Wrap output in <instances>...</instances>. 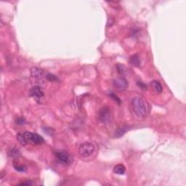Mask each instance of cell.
Returning a JSON list of instances; mask_svg holds the SVG:
<instances>
[{
  "mask_svg": "<svg viewBox=\"0 0 186 186\" xmlns=\"http://www.w3.org/2000/svg\"><path fill=\"white\" fill-rule=\"evenodd\" d=\"M95 151L94 145L91 143H84L78 148V154L84 158H87L92 155Z\"/></svg>",
  "mask_w": 186,
  "mask_h": 186,
  "instance_id": "cell-2",
  "label": "cell"
},
{
  "mask_svg": "<svg viewBox=\"0 0 186 186\" xmlns=\"http://www.w3.org/2000/svg\"><path fill=\"white\" fill-rule=\"evenodd\" d=\"M128 128L129 127H128L127 126H122V127L118 128V129L115 132V137H122V136H123L127 132L128 129H129Z\"/></svg>",
  "mask_w": 186,
  "mask_h": 186,
  "instance_id": "cell-11",
  "label": "cell"
},
{
  "mask_svg": "<svg viewBox=\"0 0 186 186\" xmlns=\"http://www.w3.org/2000/svg\"><path fill=\"white\" fill-rule=\"evenodd\" d=\"M108 95H109L110 97H111V98H112L114 100H115V101L118 104H119V105L121 104V103H122V102H121V100L119 99V97H118V96H117L114 93V92H109V94Z\"/></svg>",
  "mask_w": 186,
  "mask_h": 186,
  "instance_id": "cell-17",
  "label": "cell"
},
{
  "mask_svg": "<svg viewBox=\"0 0 186 186\" xmlns=\"http://www.w3.org/2000/svg\"><path fill=\"white\" fill-rule=\"evenodd\" d=\"M151 86H152L153 89H154L156 92L157 93H161L162 92V89H163V87H162V85H161V83L158 81H153L151 82Z\"/></svg>",
  "mask_w": 186,
  "mask_h": 186,
  "instance_id": "cell-10",
  "label": "cell"
},
{
  "mask_svg": "<svg viewBox=\"0 0 186 186\" xmlns=\"http://www.w3.org/2000/svg\"><path fill=\"white\" fill-rule=\"evenodd\" d=\"M56 158L65 164H70L71 162V158L69 154L66 151H59L55 153Z\"/></svg>",
  "mask_w": 186,
  "mask_h": 186,
  "instance_id": "cell-5",
  "label": "cell"
},
{
  "mask_svg": "<svg viewBox=\"0 0 186 186\" xmlns=\"http://www.w3.org/2000/svg\"><path fill=\"white\" fill-rule=\"evenodd\" d=\"M20 155V152H19L18 150L16 149V148H12V149H11L10 151H9V156L11 157L17 158V157H18Z\"/></svg>",
  "mask_w": 186,
  "mask_h": 186,
  "instance_id": "cell-15",
  "label": "cell"
},
{
  "mask_svg": "<svg viewBox=\"0 0 186 186\" xmlns=\"http://www.w3.org/2000/svg\"><path fill=\"white\" fill-rule=\"evenodd\" d=\"M31 76L36 78H42L44 76V71L40 68L34 67L31 69Z\"/></svg>",
  "mask_w": 186,
  "mask_h": 186,
  "instance_id": "cell-8",
  "label": "cell"
},
{
  "mask_svg": "<svg viewBox=\"0 0 186 186\" xmlns=\"http://www.w3.org/2000/svg\"><path fill=\"white\" fill-rule=\"evenodd\" d=\"M113 85H114V87L116 89L120 91L125 90L126 89H127L128 86H129L127 80L122 76L118 77V78L114 79Z\"/></svg>",
  "mask_w": 186,
  "mask_h": 186,
  "instance_id": "cell-4",
  "label": "cell"
},
{
  "mask_svg": "<svg viewBox=\"0 0 186 186\" xmlns=\"http://www.w3.org/2000/svg\"><path fill=\"white\" fill-rule=\"evenodd\" d=\"M137 86H138L140 88V89H147V85H146L145 84L143 83V82H137Z\"/></svg>",
  "mask_w": 186,
  "mask_h": 186,
  "instance_id": "cell-19",
  "label": "cell"
},
{
  "mask_svg": "<svg viewBox=\"0 0 186 186\" xmlns=\"http://www.w3.org/2000/svg\"><path fill=\"white\" fill-rule=\"evenodd\" d=\"M46 78H47L48 80L50 81V82H57V81H58V78L52 74H47Z\"/></svg>",
  "mask_w": 186,
  "mask_h": 186,
  "instance_id": "cell-18",
  "label": "cell"
},
{
  "mask_svg": "<svg viewBox=\"0 0 186 186\" xmlns=\"http://www.w3.org/2000/svg\"><path fill=\"white\" fill-rule=\"evenodd\" d=\"M23 135L27 143L30 142V143H32L34 144L39 145L44 143V138L41 137L40 135H39L38 134L32 133L31 132H23Z\"/></svg>",
  "mask_w": 186,
  "mask_h": 186,
  "instance_id": "cell-3",
  "label": "cell"
},
{
  "mask_svg": "<svg viewBox=\"0 0 186 186\" xmlns=\"http://www.w3.org/2000/svg\"><path fill=\"white\" fill-rule=\"evenodd\" d=\"M25 122H26V121H25L24 118H22V117H20V118H18L17 120H16V123L20 125L23 124H25Z\"/></svg>",
  "mask_w": 186,
  "mask_h": 186,
  "instance_id": "cell-20",
  "label": "cell"
},
{
  "mask_svg": "<svg viewBox=\"0 0 186 186\" xmlns=\"http://www.w3.org/2000/svg\"><path fill=\"white\" fill-rule=\"evenodd\" d=\"M132 111L139 118H143L148 113V105L143 98L140 97H133L131 102Z\"/></svg>",
  "mask_w": 186,
  "mask_h": 186,
  "instance_id": "cell-1",
  "label": "cell"
},
{
  "mask_svg": "<svg viewBox=\"0 0 186 186\" xmlns=\"http://www.w3.org/2000/svg\"><path fill=\"white\" fill-rule=\"evenodd\" d=\"M99 120L102 123H108L111 118V114H110L109 109L107 107H103L100 110L98 113Z\"/></svg>",
  "mask_w": 186,
  "mask_h": 186,
  "instance_id": "cell-6",
  "label": "cell"
},
{
  "mask_svg": "<svg viewBox=\"0 0 186 186\" xmlns=\"http://www.w3.org/2000/svg\"><path fill=\"white\" fill-rule=\"evenodd\" d=\"M20 185H33V183L31 181H30V180H26V181L20 183Z\"/></svg>",
  "mask_w": 186,
  "mask_h": 186,
  "instance_id": "cell-21",
  "label": "cell"
},
{
  "mask_svg": "<svg viewBox=\"0 0 186 186\" xmlns=\"http://www.w3.org/2000/svg\"><path fill=\"white\" fill-rule=\"evenodd\" d=\"M129 63H130V64L132 65L133 66H136V67L139 66L140 65V63H141L140 56H139L137 54L132 55V57L129 58Z\"/></svg>",
  "mask_w": 186,
  "mask_h": 186,
  "instance_id": "cell-9",
  "label": "cell"
},
{
  "mask_svg": "<svg viewBox=\"0 0 186 186\" xmlns=\"http://www.w3.org/2000/svg\"><path fill=\"white\" fill-rule=\"evenodd\" d=\"M17 139L19 143H20L22 145H26L27 144V142L25 140L23 133H18L17 135Z\"/></svg>",
  "mask_w": 186,
  "mask_h": 186,
  "instance_id": "cell-16",
  "label": "cell"
},
{
  "mask_svg": "<svg viewBox=\"0 0 186 186\" xmlns=\"http://www.w3.org/2000/svg\"><path fill=\"white\" fill-rule=\"evenodd\" d=\"M116 69L118 74L122 76H124L127 74V68H126L124 65L120 64V63H118V64L116 65Z\"/></svg>",
  "mask_w": 186,
  "mask_h": 186,
  "instance_id": "cell-13",
  "label": "cell"
},
{
  "mask_svg": "<svg viewBox=\"0 0 186 186\" xmlns=\"http://www.w3.org/2000/svg\"><path fill=\"white\" fill-rule=\"evenodd\" d=\"M30 95L32 96L37 101L40 100L44 97V92L42 91V88L39 86H35L31 88L30 90Z\"/></svg>",
  "mask_w": 186,
  "mask_h": 186,
  "instance_id": "cell-7",
  "label": "cell"
},
{
  "mask_svg": "<svg viewBox=\"0 0 186 186\" xmlns=\"http://www.w3.org/2000/svg\"><path fill=\"white\" fill-rule=\"evenodd\" d=\"M125 171H126V168L122 164H118L114 168V173L117 175H124L125 173Z\"/></svg>",
  "mask_w": 186,
  "mask_h": 186,
  "instance_id": "cell-12",
  "label": "cell"
},
{
  "mask_svg": "<svg viewBox=\"0 0 186 186\" xmlns=\"http://www.w3.org/2000/svg\"><path fill=\"white\" fill-rule=\"evenodd\" d=\"M13 166L18 172H26L27 170V167L25 165H20L18 163L16 164V162H14V164H13Z\"/></svg>",
  "mask_w": 186,
  "mask_h": 186,
  "instance_id": "cell-14",
  "label": "cell"
}]
</instances>
